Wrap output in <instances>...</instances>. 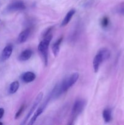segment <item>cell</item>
Here are the masks:
<instances>
[{
  "label": "cell",
  "instance_id": "6da1fadb",
  "mask_svg": "<svg viewBox=\"0 0 124 125\" xmlns=\"http://www.w3.org/2000/svg\"><path fill=\"white\" fill-rule=\"evenodd\" d=\"M52 39V35L51 32L44 35V39L41 42L39 43L38 46V50L41 54V57H43L45 65L47 64V50H48L50 42Z\"/></svg>",
  "mask_w": 124,
  "mask_h": 125
},
{
  "label": "cell",
  "instance_id": "7a4b0ae2",
  "mask_svg": "<svg viewBox=\"0 0 124 125\" xmlns=\"http://www.w3.org/2000/svg\"><path fill=\"white\" fill-rule=\"evenodd\" d=\"M111 52L106 48H102L98 51L93 59V68L95 73L99 69L100 65L104 61H106L110 57Z\"/></svg>",
  "mask_w": 124,
  "mask_h": 125
},
{
  "label": "cell",
  "instance_id": "3957f363",
  "mask_svg": "<svg viewBox=\"0 0 124 125\" xmlns=\"http://www.w3.org/2000/svg\"><path fill=\"white\" fill-rule=\"evenodd\" d=\"M79 78V74L78 73H74L71 75L66 77L63 81L59 84L60 89L62 94L66 92L69 89L75 84Z\"/></svg>",
  "mask_w": 124,
  "mask_h": 125
},
{
  "label": "cell",
  "instance_id": "277c9868",
  "mask_svg": "<svg viewBox=\"0 0 124 125\" xmlns=\"http://www.w3.org/2000/svg\"><path fill=\"white\" fill-rule=\"evenodd\" d=\"M86 102L83 100H78L75 102L72 109V115L73 118L77 117L83 111L85 107Z\"/></svg>",
  "mask_w": 124,
  "mask_h": 125
},
{
  "label": "cell",
  "instance_id": "5b68a950",
  "mask_svg": "<svg viewBox=\"0 0 124 125\" xmlns=\"http://www.w3.org/2000/svg\"><path fill=\"white\" fill-rule=\"evenodd\" d=\"M26 9V5L23 1H16L10 4L7 7V10L8 12H12L15 11L23 10Z\"/></svg>",
  "mask_w": 124,
  "mask_h": 125
},
{
  "label": "cell",
  "instance_id": "8992f818",
  "mask_svg": "<svg viewBox=\"0 0 124 125\" xmlns=\"http://www.w3.org/2000/svg\"><path fill=\"white\" fill-rule=\"evenodd\" d=\"M43 95V93H40V94L37 95V96H36L35 101H34V104H33L32 106L31 109H30V111H29V112L27 114V115H26V117L24 120L21 123V125L26 124L27 122V121L28 119L29 118V117H30V116L33 114V113H34V112L35 111V110L36 109V107H37V106H38L39 104H40V101H41V100H42Z\"/></svg>",
  "mask_w": 124,
  "mask_h": 125
},
{
  "label": "cell",
  "instance_id": "52a82bcc",
  "mask_svg": "<svg viewBox=\"0 0 124 125\" xmlns=\"http://www.w3.org/2000/svg\"><path fill=\"white\" fill-rule=\"evenodd\" d=\"M12 51H13V46L12 45L9 44L7 45L1 52L0 54V61L4 62L8 59L10 56L12 55Z\"/></svg>",
  "mask_w": 124,
  "mask_h": 125
},
{
  "label": "cell",
  "instance_id": "ba28073f",
  "mask_svg": "<svg viewBox=\"0 0 124 125\" xmlns=\"http://www.w3.org/2000/svg\"><path fill=\"white\" fill-rule=\"evenodd\" d=\"M47 102H48V100H47V101L46 100V101H45V102L41 106H40V107H38V109L36 110V112H35V113H34V114L33 115L32 118L30 119V122H29V123H28V124H29V125L34 124V123H35V121L36 120V119L38 118V117L39 116H40V115L43 113V112L45 108H46Z\"/></svg>",
  "mask_w": 124,
  "mask_h": 125
},
{
  "label": "cell",
  "instance_id": "9c48e42d",
  "mask_svg": "<svg viewBox=\"0 0 124 125\" xmlns=\"http://www.w3.org/2000/svg\"><path fill=\"white\" fill-rule=\"evenodd\" d=\"M30 34V29H26L23 31H22L19 34V35H18V39H17V42H18V43H23L25 42L27 40V39H28V37H29Z\"/></svg>",
  "mask_w": 124,
  "mask_h": 125
},
{
  "label": "cell",
  "instance_id": "30bf717a",
  "mask_svg": "<svg viewBox=\"0 0 124 125\" xmlns=\"http://www.w3.org/2000/svg\"><path fill=\"white\" fill-rule=\"evenodd\" d=\"M35 78H36V75L35 74V73L31 72H26L23 74L21 77L22 80L26 83H32L35 80Z\"/></svg>",
  "mask_w": 124,
  "mask_h": 125
},
{
  "label": "cell",
  "instance_id": "8fae6325",
  "mask_svg": "<svg viewBox=\"0 0 124 125\" xmlns=\"http://www.w3.org/2000/svg\"><path fill=\"white\" fill-rule=\"evenodd\" d=\"M75 10L74 9L70 10L67 13V14L66 15L65 17H64L63 21L62 22L61 26L63 27L66 26L67 24L69 23V21H70L72 19V17L74 16V15L75 14Z\"/></svg>",
  "mask_w": 124,
  "mask_h": 125
},
{
  "label": "cell",
  "instance_id": "7c38bea8",
  "mask_svg": "<svg viewBox=\"0 0 124 125\" xmlns=\"http://www.w3.org/2000/svg\"><path fill=\"white\" fill-rule=\"evenodd\" d=\"M32 55V51L30 49L24 50L19 56V60L20 61H26L29 60Z\"/></svg>",
  "mask_w": 124,
  "mask_h": 125
},
{
  "label": "cell",
  "instance_id": "4fadbf2b",
  "mask_svg": "<svg viewBox=\"0 0 124 125\" xmlns=\"http://www.w3.org/2000/svg\"><path fill=\"white\" fill-rule=\"evenodd\" d=\"M62 40H63V37H60L57 41H56L53 44V45H52V52H53V55H54L55 57H57L58 52H59L60 46L61 43H62Z\"/></svg>",
  "mask_w": 124,
  "mask_h": 125
},
{
  "label": "cell",
  "instance_id": "5bb4252c",
  "mask_svg": "<svg viewBox=\"0 0 124 125\" xmlns=\"http://www.w3.org/2000/svg\"><path fill=\"white\" fill-rule=\"evenodd\" d=\"M103 118L106 123H108L111 120V110L110 109H105L103 112Z\"/></svg>",
  "mask_w": 124,
  "mask_h": 125
},
{
  "label": "cell",
  "instance_id": "9a60e30c",
  "mask_svg": "<svg viewBox=\"0 0 124 125\" xmlns=\"http://www.w3.org/2000/svg\"><path fill=\"white\" fill-rule=\"evenodd\" d=\"M19 83L18 81H14L10 85L9 92L10 94H13L17 92L18 89H19Z\"/></svg>",
  "mask_w": 124,
  "mask_h": 125
},
{
  "label": "cell",
  "instance_id": "2e32d148",
  "mask_svg": "<svg viewBox=\"0 0 124 125\" xmlns=\"http://www.w3.org/2000/svg\"><path fill=\"white\" fill-rule=\"evenodd\" d=\"M116 12L121 15H124V3H121L118 5L117 7L115 8Z\"/></svg>",
  "mask_w": 124,
  "mask_h": 125
},
{
  "label": "cell",
  "instance_id": "e0dca14e",
  "mask_svg": "<svg viewBox=\"0 0 124 125\" xmlns=\"http://www.w3.org/2000/svg\"><path fill=\"white\" fill-rule=\"evenodd\" d=\"M108 24H109V20H108V17H105L102 18V21H101V24H102V26L103 28H106V27L108 26Z\"/></svg>",
  "mask_w": 124,
  "mask_h": 125
},
{
  "label": "cell",
  "instance_id": "ac0fdd59",
  "mask_svg": "<svg viewBox=\"0 0 124 125\" xmlns=\"http://www.w3.org/2000/svg\"><path fill=\"white\" fill-rule=\"evenodd\" d=\"M24 105H23V106L20 107V109L18 110V111L17 112V114H16L15 119H17V118H18L19 117H20V115H21V114L23 113V111H24Z\"/></svg>",
  "mask_w": 124,
  "mask_h": 125
},
{
  "label": "cell",
  "instance_id": "d6986e66",
  "mask_svg": "<svg viewBox=\"0 0 124 125\" xmlns=\"http://www.w3.org/2000/svg\"><path fill=\"white\" fill-rule=\"evenodd\" d=\"M4 114V109L3 108H0V119L2 118Z\"/></svg>",
  "mask_w": 124,
  "mask_h": 125
},
{
  "label": "cell",
  "instance_id": "ffe728a7",
  "mask_svg": "<svg viewBox=\"0 0 124 125\" xmlns=\"http://www.w3.org/2000/svg\"><path fill=\"white\" fill-rule=\"evenodd\" d=\"M0 125H2V123H1V122H0Z\"/></svg>",
  "mask_w": 124,
  "mask_h": 125
},
{
  "label": "cell",
  "instance_id": "44dd1931",
  "mask_svg": "<svg viewBox=\"0 0 124 125\" xmlns=\"http://www.w3.org/2000/svg\"><path fill=\"white\" fill-rule=\"evenodd\" d=\"M0 21H1V20H0Z\"/></svg>",
  "mask_w": 124,
  "mask_h": 125
}]
</instances>
